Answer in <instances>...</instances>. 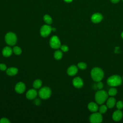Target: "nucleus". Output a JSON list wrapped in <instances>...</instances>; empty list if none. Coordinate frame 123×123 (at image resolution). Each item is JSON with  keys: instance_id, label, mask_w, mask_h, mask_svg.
<instances>
[{"instance_id": "f3484780", "label": "nucleus", "mask_w": 123, "mask_h": 123, "mask_svg": "<svg viewBox=\"0 0 123 123\" xmlns=\"http://www.w3.org/2000/svg\"><path fill=\"white\" fill-rule=\"evenodd\" d=\"M18 69L15 67H10L7 69L6 74L10 76H13L16 74L18 73Z\"/></svg>"}, {"instance_id": "0eeeda50", "label": "nucleus", "mask_w": 123, "mask_h": 123, "mask_svg": "<svg viewBox=\"0 0 123 123\" xmlns=\"http://www.w3.org/2000/svg\"><path fill=\"white\" fill-rule=\"evenodd\" d=\"M49 45L54 49H58L61 47V41L58 37L54 36L52 37L49 40Z\"/></svg>"}, {"instance_id": "cd10ccee", "label": "nucleus", "mask_w": 123, "mask_h": 123, "mask_svg": "<svg viewBox=\"0 0 123 123\" xmlns=\"http://www.w3.org/2000/svg\"><path fill=\"white\" fill-rule=\"evenodd\" d=\"M10 121L6 118H2L0 120V123H9Z\"/></svg>"}, {"instance_id": "7c9ffc66", "label": "nucleus", "mask_w": 123, "mask_h": 123, "mask_svg": "<svg viewBox=\"0 0 123 123\" xmlns=\"http://www.w3.org/2000/svg\"><path fill=\"white\" fill-rule=\"evenodd\" d=\"M111 1L113 3H118L120 1V0H111Z\"/></svg>"}, {"instance_id": "c85d7f7f", "label": "nucleus", "mask_w": 123, "mask_h": 123, "mask_svg": "<svg viewBox=\"0 0 123 123\" xmlns=\"http://www.w3.org/2000/svg\"><path fill=\"white\" fill-rule=\"evenodd\" d=\"M97 87L98 89H101L103 88V83L100 82V81H99V82H98V83L97 84Z\"/></svg>"}, {"instance_id": "ddd939ff", "label": "nucleus", "mask_w": 123, "mask_h": 123, "mask_svg": "<svg viewBox=\"0 0 123 123\" xmlns=\"http://www.w3.org/2000/svg\"><path fill=\"white\" fill-rule=\"evenodd\" d=\"M123 115V112L120 110H118L113 112L112 114V119L115 121H119L122 118Z\"/></svg>"}, {"instance_id": "a211bd4d", "label": "nucleus", "mask_w": 123, "mask_h": 123, "mask_svg": "<svg viewBox=\"0 0 123 123\" xmlns=\"http://www.w3.org/2000/svg\"><path fill=\"white\" fill-rule=\"evenodd\" d=\"M115 103H116L115 98L113 97H111L107 100L106 105L108 108H112L115 106Z\"/></svg>"}, {"instance_id": "2f4dec72", "label": "nucleus", "mask_w": 123, "mask_h": 123, "mask_svg": "<svg viewBox=\"0 0 123 123\" xmlns=\"http://www.w3.org/2000/svg\"><path fill=\"white\" fill-rule=\"evenodd\" d=\"M65 2H67V3H70V2H71L72 1H73V0H63Z\"/></svg>"}, {"instance_id": "f257e3e1", "label": "nucleus", "mask_w": 123, "mask_h": 123, "mask_svg": "<svg viewBox=\"0 0 123 123\" xmlns=\"http://www.w3.org/2000/svg\"><path fill=\"white\" fill-rule=\"evenodd\" d=\"M91 76L95 82L100 81L104 77L103 70L99 67H94L91 71Z\"/></svg>"}, {"instance_id": "473e14b6", "label": "nucleus", "mask_w": 123, "mask_h": 123, "mask_svg": "<svg viewBox=\"0 0 123 123\" xmlns=\"http://www.w3.org/2000/svg\"><path fill=\"white\" fill-rule=\"evenodd\" d=\"M121 37L123 38V32H122V33H121Z\"/></svg>"}, {"instance_id": "7ed1b4c3", "label": "nucleus", "mask_w": 123, "mask_h": 123, "mask_svg": "<svg viewBox=\"0 0 123 123\" xmlns=\"http://www.w3.org/2000/svg\"><path fill=\"white\" fill-rule=\"evenodd\" d=\"M107 83L110 86H120L122 84V79L119 75H113L108 78Z\"/></svg>"}, {"instance_id": "412c9836", "label": "nucleus", "mask_w": 123, "mask_h": 123, "mask_svg": "<svg viewBox=\"0 0 123 123\" xmlns=\"http://www.w3.org/2000/svg\"><path fill=\"white\" fill-rule=\"evenodd\" d=\"M42 84V81L40 80L37 79L34 82L33 86L35 88H39L41 86Z\"/></svg>"}, {"instance_id": "423d86ee", "label": "nucleus", "mask_w": 123, "mask_h": 123, "mask_svg": "<svg viewBox=\"0 0 123 123\" xmlns=\"http://www.w3.org/2000/svg\"><path fill=\"white\" fill-rule=\"evenodd\" d=\"M89 121L92 123H100L102 121V116L100 112H94L89 117Z\"/></svg>"}, {"instance_id": "4468645a", "label": "nucleus", "mask_w": 123, "mask_h": 123, "mask_svg": "<svg viewBox=\"0 0 123 123\" xmlns=\"http://www.w3.org/2000/svg\"><path fill=\"white\" fill-rule=\"evenodd\" d=\"M78 71L77 68L75 65H71L70 66L67 71V74L70 76H74L77 73Z\"/></svg>"}, {"instance_id": "bb28decb", "label": "nucleus", "mask_w": 123, "mask_h": 123, "mask_svg": "<svg viewBox=\"0 0 123 123\" xmlns=\"http://www.w3.org/2000/svg\"><path fill=\"white\" fill-rule=\"evenodd\" d=\"M61 49L63 52H67L68 51L69 48L66 45H62L60 47Z\"/></svg>"}, {"instance_id": "1a4fd4ad", "label": "nucleus", "mask_w": 123, "mask_h": 123, "mask_svg": "<svg viewBox=\"0 0 123 123\" xmlns=\"http://www.w3.org/2000/svg\"><path fill=\"white\" fill-rule=\"evenodd\" d=\"M25 86L23 82H19L16 84L15 86V91L19 94H22L25 91Z\"/></svg>"}, {"instance_id": "f704fd0d", "label": "nucleus", "mask_w": 123, "mask_h": 123, "mask_svg": "<svg viewBox=\"0 0 123 123\" xmlns=\"http://www.w3.org/2000/svg\"></svg>"}, {"instance_id": "9d476101", "label": "nucleus", "mask_w": 123, "mask_h": 123, "mask_svg": "<svg viewBox=\"0 0 123 123\" xmlns=\"http://www.w3.org/2000/svg\"><path fill=\"white\" fill-rule=\"evenodd\" d=\"M73 84L76 88H80L83 86L84 83L81 78L79 77H76L74 78L73 80Z\"/></svg>"}, {"instance_id": "4be33fe9", "label": "nucleus", "mask_w": 123, "mask_h": 123, "mask_svg": "<svg viewBox=\"0 0 123 123\" xmlns=\"http://www.w3.org/2000/svg\"><path fill=\"white\" fill-rule=\"evenodd\" d=\"M117 93V89L114 88V87H111V88L109 91H108V94L110 95V96H115Z\"/></svg>"}, {"instance_id": "393cba45", "label": "nucleus", "mask_w": 123, "mask_h": 123, "mask_svg": "<svg viewBox=\"0 0 123 123\" xmlns=\"http://www.w3.org/2000/svg\"><path fill=\"white\" fill-rule=\"evenodd\" d=\"M77 66L80 69L84 70V69H85L86 68L87 65H86V64L85 63L83 62H80L78 63Z\"/></svg>"}, {"instance_id": "f8f14e48", "label": "nucleus", "mask_w": 123, "mask_h": 123, "mask_svg": "<svg viewBox=\"0 0 123 123\" xmlns=\"http://www.w3.org/2000/svg\"><path fill=\"white\" fill-rule=\"evenodd\" d=\"M37 95V91L35 89H31L27 92L26 94V97L28 99H33L36 97Z\"/></svg>"}, {"instance_id": "39448f33", "label": "nucleus", "mask_w": 123, "mask_h": 123, "mask_svg": "<svg viewBox=\"0 0 123 123\" xmlns=\"http://www.w3.org/2000/svg\"><path fill=\"white\" fill-rule=\"evenodd\" d=\"M51 89L47 86H45L41 88L39 92V96L42 99H47L49 98L51 95Z\"/></svg>"}, {"instance_id": "6e6552de", "label": "nucleus", "mask_w": 123, "mask_h": 123, "mask_svg": "<svg viewBox=\"0 0 123 123\" xmlns=\"http://www.w3.org/2000/svg\"><path fill=\"white\" fill-rule=\"evenodd\" d=\"M52 31L51 27L49 25H43L40 28V33L42 37H47L48 36Z\"/></svg>"}, {"instance_id": "2eb2a0df", "label": "nucleus", "mask_w": 123, "mask_h": 123, "mask_svg": "<svg viewBox=\"0 0 123 123\" xmlns=\"http://www.w3.org/2000/svg\"><path fill=\"white\" fill-rule=\"evenodd\" d=\"M12 50L9 47H5L3 48L2 51V54L3 56L5 57H10L12 54Z\"/></svg>"}, {"instance_id": "6ab92c4d", "label": "nucleus", "mask_w": 123, "mask_h": 123, "mask_svg": "<svg viewBox=\"0 0 123 123\" xmlns=\"http://www.w3.org/2000/svg\"><path fill=\"white\" fill-rule=\"evenodd\" d=\"M43 20L47 25H50L52 22V20L51 17L48 14H46L44 16Z\"/></svg>"}, {"instance_id": "72a5a7b5", "label": "nucleus", "mask_w": 123, "mask_h": 123, "mask_svg": "<svg viewBox=\"0 0 123 123\" xmlns=\"http://www.w3.org/2000/svg\"></svg>"}, {"instance_id": "9b49d317", "label": "nucleus", "mask_w": 123, "mask_h": 123, "mask_svg": "<svg viewBox=\"0 0 123 123\" xmlns=\"http://www.w3.org/2000/svg\"><path fill=\"white\" fill-rule=\"evenodd\" d=\"M103 19V16L101 14L99 13H94L91 17V21L95 24L98 23L101 21V20Z\"/></svg>"}, {"instance_id": "5701e85b", "label": "nucleus", "mask_w": 123, "mask_h": 123, "mask_svg": "<svg viewBox=\"0 0 123 123\" xmlns=\"http://www.w3.org/2000/svg\"><path fill=\"white\" fill-rule=\"evenodd\" d=\"M13 51L16 55H20L22 53V49L18 46H15L13 48Z\"/></svg>"}, {"instance_id": "c756f323", "label": "nucleus", "mask_w": 123, "mask_h": 123, "mask_svg": "<svg viewBox=\"0 0 123 123\" xmlns=\"http://www.w3.org/2000/svg\"><path fill=\"white\" fill-rule=\"evenodd\" d=\"M6 69V66L5 64L3 63L0 64V70L1 71H5Z\"/></svg>"}, {"instance_id": "a878e982", "label": "nucleus", "mask_w": 123, "mask_h": 123, "mask_svg": "<svg viewBox=\"0 0 123 123\" xmlns=\"http://www.w3.org/2000/svg\"><path fill=\"white\" fill-rule=\"evenodd\" d=\"M116 107L118 110H121L123 108V102L122 101H118L116 103Z\"/></svg>"}, {"instance_id": "dca6fc26", "label": "nucleus", "mask_w": 123, "mask_h": 123, "mask_svg": "<svg viewBox=\"0 0 123 123\" xmlns=\"http://www.w3.org/2000/svg\"><path fill=\"white\" fill-rule=\"evenodd\" d=\"M88 109L91 112H96L98 109V107L96 103L91 102H90L88 105Z\"/></svg>"}, {"instance_id": "f03ea898", "label": "nucleus", "mask_w": 123, "mask_h": 123, "mask_svg": "<svg viewBox=\"0 0 123 123\" xmlns=\"http://www.w3.org/2000/svg\"><path fill=\"white\" fill-rule=\"evenodd\" d=\"M108 97V94L106 91L100 90L96 92L95 96V98L98 104H102L107 100Z\"/></svg>"}, {"instance_id": "aec40b11", "label": "nucleus", "mask_w": 123, "mask_h": 123, "mask_svg": "<svg viewBox=\"0 0 123 123\" xmlns=\"http://www.w3.org/2000/svg\"><path fill=\"white\" fill-rule=\"evenodd\" d=\"M62 57V53L60 50H56L54 53V57L56 60H60Z\"/></svg>"}, {"instance_id": "b1692460", "label": "nucleus", "mask_w": 123, "mask_h": 123, "mask_svg": "<svg viewBox=\"0 0 123 123\" xmlns=\"http://www.w3.org/2000/svg\"><path fill=\"white\" fill-rule=\"evenodd\" d=\"M107 105H102L99 108V112L101 114L102 113H104L106 112L107 110Z\"/></svg>"}, {"instance_id": "20e7f679", "label": "nucleus", "mask_w": 123, "mask_h": 123, "mask_svg": "<svg viewBox=\"0 0 123 123\" xmlns=\"http://www.w3.org/2000/svg\"><path fill=\"white\" fill-rule=\"evenodd\" d=\"M5 40L8 45L13 46L16 44L17 41L16 36L12 32H9L5 36Z\"/></svg>"}]
</instances>
